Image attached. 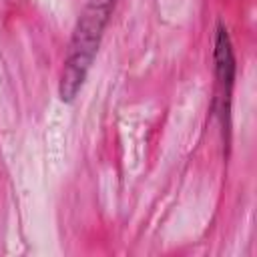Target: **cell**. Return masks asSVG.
<instances>
[{"label": "cell", "instance_id": "cell-1", "mask_svg": "<svg viewBox=\"0 0 257 257\" xmlns=\"http://www.w3.org/2000/svg\"><path fill=\"white\" fill-rule=\"evenodd\" d=\"M114 4L116 0H86L74 24L68 42V52L60 70L58 98L62 102H72L80 92L88 76V70L94 62V56L98 52L100 40L104 36V28L112 16Z\"/></svg>", "mask_w": 257, "mask_h": 257}, {"label": "cell", "instance_id": "cell-2", "mask_svg": "<svg viewBox=\"0 0 257 257\" xmlns=\"http://www.w3.org/2000/svg\"><path fill=\"white\" fill-rule=\"evenodd\" d=\"M213 62H215V78H217V84L221 86V96L229 100L237 66H235V52H233V44H231L229 32L221 22L217 24Z\"/></svg>", "mask_w": 257, "mask_h": 257}]
</instances>
